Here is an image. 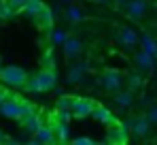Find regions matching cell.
Here are the masks:
<instances>
[{
	"mask_svg": "<svg viewBox=\"0 0 157 145\" xmlns=\"http://www.w3.org/2000/svg\"><path fill=\"white\" fill-rule=\"evenodd\" d=\"M72 98H75V96L62 94V96L57 98V102H55V109H70V105H72Z\"/></svg>",
	"mask_w": 157,
	"mask_h": 145,
	"instance_id": "23",
	"label": "cell"
},
{
	"mask_svg": "<svg viewBox=\"0 0 157 145\" xmlns=\"http://www.w3.org/2000/svg\"><path fill=\"white\" fill-rule=\"evenodd\" d=\"M138 45H140V49H144V51H149V53H155V39H153L151 34L138 36Z\"/></svg>",
	"mask_w": 157,
	"mask_h": 145,
	"instance_id": "19",
	"label": "cell"
},
{
	"mask_svg": "<svg viewBox=\"0 0 157 145\" xmlns=\"http://www.w3.org/2000/svg\"><path fill=\"white\" fill-rule=\"evenodd\" d=\"M64 17H66V22H70V24H81V22L85 19L83 9H81L78 4H68V6L64 9Z\"/></svg>",
	"mask_w": 157,
	"mask_h": 145,
	"instance_id": "15",
	"label": "cell"
},
{
	"mask_svg": "<svg viewBox=\"0 0 157 145\" xmlns=\"http://www.w3.org/2000/svg\"><path fill=\"white\" fill-rule=\"evenodd\" d=\"M153 56H155V60H157V39H155V53Z\"/></svg>",
	"mask_w": 157,
	"mask_h": 145,
	"instance_id": "31",
	"label": "cell"
},
{
	"mask_svg": "<svg viewBox=\"0 0 157 145\" xmlns=\"http://www.w3.org/2000/svg\"><path fill=\"white\" fill-rule=\"evenodd\" d=\"M115 39H117V43L123 49H134L138 45V34H136V30H134V28H128V26H121V28L115 32Z\"/></svg>",
	"mask_w": 157,
	"mask_h": 145,
	"instance_id": "6",
	"label": "cell"
},
{
	"mask_svg": "<svg viewBox=\"0 0 157 145\" xmlns=\"http://www.w3.org/2000/svg\"><path fill=\"white\" fill-rule=\"evenodd\" d=\"M91 118H94V120H98L100 124H106V126L115 122V115H113V113H110L106 107H102V105H96V107H94V111H91Z\"/></svg>",
	"mask_w": 157,
	"mask_h": 145,
	"instance_id": "16",
	"label": "cell"
},
{
	"mask_svg": "<svg viewBox=\"0 0 157 145\" xmlns=\"http://www.w3.org/2000/svg\"><path fill=\"white\" fill-rule=\"evenodd\" d=\"M0 71H2V60H0Z\"/></svg>",
	"mask_w": 157,
	"mask_h": 145,
	"instance_id": "33",
	"label": "cell"
},
{
	"mask_svg": "<svg viewBox=\"0 0 157 145\" xmlns=\"http://www.w3.org/2000/svg\"><path fill=\"white\" fill-rule=\"evenodd\" d=\"M15 15H17V11L11 9V6L6 4V0H0V22H9V19H13Z\"/></svg>",
	"mask_w": 157,
	"mask_h": 145,
	"instance_id": "20",
	"label": "cell"
},
{
	"mask_svg": "<svg viewBox=\"0 0 157 145\" xmlns=\"http://www.w3.org/2000/svg\"><path fill=\"white\" fill-rule=\"evenodd\" d=\"M0 79L4 85L9 88H24L28 79V72L21 68V66H15V64H9V66H2L0 71Z\"/></svg>",
	"mask_w": 157,
	"mask_h": 145,
	"instance_id": "2",
	"label": "cell"
},
{
	"mask_svg": "<svg viewBox=\"0 0 157 145\" xmlns=\"http://www.w3.org/2000/svg\"><path fill=\"white\" fill-rule=\"evenodd\" d=\"M49 30H51V32H49V39H51L53 47H55V45H62V43L66 41V36H68L62 28H49Z\"/></svg>",
	"mask_w": 157,
	"mask_h": 145,
	"instance_id": "21",
	"label": "cell"
},
{
	"mask_svg": "<svg viewBox=\"0 0 157 145\" xmlns=\"http://www.w3.org/2000/svg\"><path fill=\"white\" fill-rule=\"evenodd\" d=\"M6 4H9L11 9H15L17 13H21V9H24V4H26V0H6Z\"/></svg>",
	"mask_w": 157,
	"mask_h": 145,
	"instance_id": "25",
	"label": "cell"
},
{
	"mask_svg": "<svg viewBox=\"0 0 157 145\" xmlns=\"http://www.w3.org/2000/svg\"><path fill=\"white\" fill-rule=\"evenodd\" d=\"M94 107H96V102H94L91 98H78V96H75V98H72V105H70V113H72V118H78V120H83V118H91Z\"/></svg>",
	"mask_w": 157,
	"mask_h": 145,
	"instance_id": "5",
	"label": "cell"
},
{
	"mask_svg": "<svg viewBox=\"0 0 157 145\" xmlns=\"http://www.w3.org/2000/svg\"><path fill=\"white\" fill-rule=\"evenodd\" d=\"M6 96H11V94H9V92H6L4 88H0V102H2V100H4Z\"/></svg>",
	"mask_w": 157,
	"mask_h": 145,
	"instance_id": "28",
	"label": "cell"
},
{
	"mask_svg": "<svg viewBox=\"0 0 157 145\" xmlns=\"http://www.w3.org/2000/svg\"><path fill=\"white\" fill-rule=\"evenodd\" d=\"M123 124H125L128 132H132L136 139H147L151 135V128H153V124L147 120L144 115H138V118H134L132 122H123Z\"/></svg>",
	"mask_w": 157,
	"mask_h": 145,
	"instance_id": "4",
	"label": "cell"
},
{
	"mask_svg": "<svg viewBox=\"0 0 157 145\" xmlns=\"http://www.w3.org/2000/svg\"><path fill=\"white\" fill-rule=\"evenodd\" d=\"M72 143H78V145H89V143H94V139H89V137H77V139H72Z\"/></svg>",
	"mask_w": 157,
	"mask_h": 145,
	"instance_id": "26",
	"label": "cell"
},
{
	"mask_svg": "<svg viewBox=\"0 0 157 145\" xmlns=\"http://www.w3.org/2000/svg\"><path fill=\"white\" fill-rule=\"evenodd\" d=\"M59 47L64 51V58L66 60H77L78 56H81V51H83V43L78 39H75V36H66V41Z\"/></svg>",
	"mask_w": 157,
	"mask_h": 145,
	"instance_id": "9",
	"label": "cell"
},
{
	"mask_svg": "<svg viewBox=\"0 0 157 145\" xmlns=\"http://www.w3.org/2000/svg\"><path fill=\"white\" fill-rule=\"evenodd\" d=\"M144 118L151 122L153 126H157V105H149V107H147V113H144Z\"/></svg>",
	"mask_w": 157,
	"mask_h": 145,
	"instance_id": "24",
	"label": "cell"
},
{
	"mask_svg": "<svg viewBox=\"0 0 157 145\" xmlns=\"http://www.w3.org/2000/svg\"><path fill=\"white\" fill-rule=\"evenodd\" d=\"M40 6H43V0H26V4H24V9H21V13L34 19Z\"/></svg>",
	"mask_w": 157,
	"mask_h": 145,
	"instance_id": "18",
	"label": "cell"
},
{
	"mask_svg": "<svg viewBox=\"0 0 157 145\" xmlns=\"http://www.w3.org/2000/svg\"><path fill=\"white\" fill-rule=\"evenodd\" d=\"M21 124H24V128H26V132H36L38 128H40V124H43V120H40V115L36 113V111H32V113H28V115H24L21 118Z\"/></svg>",
	"mask_w": 157,
	"mask_h": 145,
	"instance_id": "14",
	"label": "cell"
},
{
	"mask_svg": "<svg viewBox=\"0 0 157 145\" xmlns=\"http://www.w3.org/2000/svg\"><path fill=\"white\" fill-rule=\"evenodd\" d=\"M123 81H125L123 72H121V71H115V68H106V71H102L100 79H98L100 88L106 90V92H117V90H121Z\"/></svg>",
	"mask_w": 157,
	"mask_h": 145,
	"instance_id": "3",
	"label": "cell"
},
{
	"mask_svg": "<svg viewBox=\"0 0 157 145\" xmlns=\"http://www.w3.org/2000/svg\"><path fill=\"white\" fill-rule=\"evenodd\" d=\"M144 88V77L140 72H130L128 75V90L136 92V90H142Z\"/></svg>",
	"mask_w": 157,
	"mask_h": 145,
	"instance_id": "17",
	"label": "cell"
},
{
	"mask_svg": "<svg viewBox=\"0 0 157 145\" xmlns=\"http://www.w3.org/2000/svg\"><path fill=\"white\" fill-rule=\"evenodd\" d=\"M91 2H96V4H108L110 0H91Z\"/></svg>",
	"mask_w": 157,
	"mask_h": 145,
	"instance_id": "29",
	"label": "cell"
},
{
	"mask_svg": "<svg viewBox=\"0 0 157 145\" xmlns=\"http://www.w3.org/2000/svg\"><path fill=\"white\" fill-rule=\"evenodd\" d=\"M123 6H125V15H128L130 19H134V22L142 19V17L147 15V11H149L147 0H128Z\"/></svg>",
	"mask_w": 157,
	"mask_h": 145,
	"instance_id": "8",
	"label": "cell"
},
{
	"mask_svg": "<svg viewBox=\"0 0 157 145\" xmlns=\"http://www.w3.org/2000/svg\"><path fill=\"white\" fill-rule=\"evenodd\" d=\"M30 143H55V135H53L51 124H40V128L36 132H32Z\"/></svg>",
	"mask_w": 157,
	"mask_h": 145,
	"instance_id": "10",
	"label": "cell"
},
{
	"mask_svg": "<svg viewBox=\"0 0 157 145\" xmlns=\"http://www.w3.org/2000/svg\"><path fill=\"white\" fill-rule=\"evenodd\" d=\"M34 22L40 26V28H51L53 22H55V15H53V9H49L45 2H43V6L38 9V13H36V17H34Z\"/></svg>",
	"mask_w": 157,
	"mask_h": 145,
	"instance_id": "12",
	"label": "cell"
},
{
	"mask_svg": "<svg viewBox=\"0 0 157 145\" xmlns=\"http://www.w3.org/2000/svg\"><path fill=\"white\" fill-rule=\"evenodd\" d=\"M155 143H157V137H155Z\"/></svg>",
	"mask_w": 157,
	"mask_h": 145,
	"instance_id": "34",
	"label": "cell"
},
{
	"mask_svg": "<svg viewBox=\"0 0 157 145\" xmlns=\"http://www.w3.org/2000/svg\"><path fill=\"white\" fill-rule=\"evenodd\" d=\"M0 143H15V139H11V137H6L2 130H0Z\"/></svg>",
	"mask_w": 157,
	"mask_h": 145,
	"instance_id": "27",
	"label": "cell"
},
{
	"mask_svg": "<svg viewBox=\"0 0 157 145\" xmlns=\"http://www.w3.org/2000/svg\"><path fill=\"white\" fill-rule=\"evenodd\" d=\"M55 83H57V72H55V68H43L40 72L28 77L24 88H26L30 94H36V92H49V90H53Z\"/></svg>",
	"mask_w": 157,
	"mask_h": 145,
	"instance_id": "1",
	"label": "cell"
},
{
	"mask_svg": "<svg viewBox=\"0 0 157 145\" xmlns=\"http://www.w3.org/2000/svg\"><path fill=\"white\" fill-rule=\"evenodd\" d=\"M134 62H136V66H138L140 71H144V72H151L153 68H155V56L149 53V51H144V49L136 51Z\"/></svg>",
	"mask_w": 157,
	"mask_h": 145,
	"instance_id": "11",
	"label": "cell"
},
{
	"mask_svg": "<svg viewBox=\"0 0 157 145\" xmlns=\"http://www.w3.org/2000/svg\"><path fill=\"white\" fill-rule=\"evenodd\" d=\"M59 2H70V0H59Z\"/></svg>",
	"mask_w": 157,
	"mask_h": 145,
	"instance_id": "32",
	"label": "cell"
},
{
	"mask_svg": "<svg viewBox=\"0 0 157 145\" xmlns=\"http://www.w3.org/2000/svg\"><path fill=\"white\" fill-rule=\"evenodd\" d=\"M115 96H113V102L119 107V109H128L134 105V92L132 90H117V92H113Z\"/></svg>",
	"mask_w": 157,
	"mask_h": 145,
	"instance_id": "13",
	"label": "cell"
},
{
	"mask_svg": "<svg viewBox=\"0 0 157 145\" xmlns=\"http://www.w3.org/2000/svg\"><path fill=\"white\" fill-rule=\"evenodd\" d=\"M72 120V113H70V109H55V113L51 115V122H68Z\"/></svg>",
	"mask_w": 157,
	"mask_h": 145,
	"instance_id": "22",
	"label": "cell"
},
{
	"mask_svg": "<svg viewBox=\"0 0 157 145\" xmlns=\"http://www.w3.org/2000/svg\"><path fill=\"white\" fill-rule=\"evenodd\" d=\"M115 2H117V4H119V6H123V4H125V2H128V0H115Z\"/></svg>",
	"mask_w": 157,
	"mask_h": 145,
	"instance_id": "30",
	"label": "cell"
},
{
	"mask_svg": "<svg viewBox=\"0 0 157 145\" xmlns=\"http://www.w3.org/2000/svg\"><path fill=\"white\" fill-rule=\"evenodd\" d=\"M87 71H89L87 62H75V64H70L68 71H66V83L68 85H78L85 79Z\"/></svg>",
	"mask_w": 157,
	"mask_h": 145,
	"instance_id": "7",
	"label": "cell"
}]
</instances>
